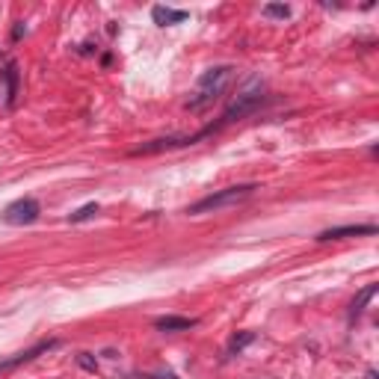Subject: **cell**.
<instances>
[{
    "instance_id": "obj_1",
    "label": "cell",
    "mask_w": 379,
    "mask_h": 379,
    "mask_svg": "<svg viewBox=\"0 0 379 379\" xmlns=\"http://www.w3.org/2000/svg\"><path fill=\"white\" fill-rule=\"evenodd\" d=\"M234 74H237L234 65H214V69H208L202 77H199L196 92L190 95V101H187L190 113H202V110L214 107L219 98L228 92V86L234 83Z\"/></svg>"
},
{
    "instance_id": "obj_2",
    "label": "cell",
    "mask_w": 379,
    "mask_h": 379,
    "mask_svg": "<svg viewBox=\"0 0 379 379\" xmlns=\"http://www.w3.org/2000/svg\"><path fill=\"white\" fill-rule=\"evenodd\" d=\"M264 101H267V86H264V81H258V77H249V81L240 86V92L234 95V101L226 107V113L219 116L217 128L222 130V128L234 125V121H240V119L252 116L255 110H258Z\"/></svg>"
},
{
    "instance_id": "obj_3",
    "label": "cell",
    "mask_w": 379,
    "mask_h": 379,
    "mask_svg": "<svg viewBox=\"0 0 379 379\" xmlns=\"http://www.w3.org/2000/svg\"><path fill=\"white\" fill-rule=\"evenodd\" d=\"M258 184H234V187H226V190H217L205 199H199L196 205H190L187 214H214V210H222V208H231V205H240L243 199H249Z\"/></svg>"
},
{
    "instance_id": "obj_4",
    "label": "cell",
    "mask_w": 379,
    "mask_h": 379,
    "mask_svg": "<svg viewBox=\"0 0 379 379\" xmlns=\"http://www.w3.org/2000/svg\"><path fill=\"white\" fill-rule=\"evenodd\" d=\"M39 214H42V205L33 196H24V199H15L3 210V222L6 226H30V222L39 219Z\"/></svg>"
},
{
    "instance_id": "obj_5",
    "label": "cell",
    "mask_w": 379,
    "mask_h": 379,
    "mask_svg": "<svg viewBox=\"0 0 379 379\" xmlns=\"http://www.w3.org/2000/svg\"><path fill=\"white\" fill-rule=\"evenodd\" d=\"M53 347H60V341L57 338H48V341H39V344H33L30 350H21V353H12L9 359H0V376H6V373H12L15 367L21 364H30L33 359H39V355L44 353H51Z\"/></svg>"
},
{
    "instance_id": "obj_6",
    "label": "cell",
    "mask_w": 379,
    "mask_h": 379,
    "mask_svg": "<svg viewBox=\"0 0 379 379\" xmlns=\"http://www.w3.org/2000/svg\"><path fill=\"white\" fill-rule=\"evenodd\" d=\"M371 234H376V226L373 222H362V226H335V228H326L317 234L320 243L326 240H344V237H371Z\"/></svg>"
},
{
    "instance_id": "obj_7",
    "label": "cell",
    "mask_w": 379,
    "mask_h": 379,
    "mask_svg": "<svg viewBox=\"0 0 379 379\" xmlns=\"http://www.w3.org/2000/svg\"><path fill=\"white\" fill-rule=\"evenodd\" d=\"M193 326H199L196 317L166 314V317H158V320H154V329H160V332H187V329H193Z\"/></svg>"
},
{
    "instance_id": "obj_8",
    "label": "cell",
    "mask_w": 379,
    "mask_h": 379,
    "mask_svg": "<svg viewBox=\"0 0 379 379\" xmlns=\"http://www.w3.org/2000/svg\"><path fill=\"white\" fill-rule=\"evenodd\" d=\"M151 18H154V24L169 27V24H181V21H187L190 12H184V9H169V6H154Z\"/></svg>"
},
{
    "instance_id": "obj_9",
    "label": "cell",
    "mask_w": 379,
    "mask_h": 379,
    "mask_svg": "<svg viewBox=\"0 0 379 379\" xmlns=\"http://www.w3.org/2000/svg\"><path fill=\"white\" fill-rule=\"evenodd\" d=\"M3 81H6V104L12 107L15 104V95H18V65L9 62L3 69Z\"/></svg>"
},
{
    "instance_id": "obj_10",
    "label": "cell",
    "mask_w": 379,
    "mask_h": 379,
    "mask_svg": "<svg viewBox=\"0 0 379 379\" xmlns=\"http://www.w3.org/2000/svg\"><path fill=\"white\" fill-rule=\"evenodd\" d=\"M373 296H376V285H367V287H362V294L355 296V299H353V305H350V317H353V320L359 317L362 311H364V305L371 303Z\"/></svg>"
},
{
    "instance_id": "obj_11",
    "label": "cell",
    "mask_w": 379,
    "mask_h": 379,
    "mask_svg": "<svg viewBox=\"0 0 379 379\" xmlns=\"http://www.w3.org/2000/svg\"><path fill=\"white\" fill-rule=\"evenodd\" d=\"M255 341V332H240V335H234L231 344H228V355H237L249 347V344Z\"/></svg>"
},
{
    "instance_id": "obj_12",
    "label": "cell",
    "mask_w": 379,
    "mask_h": 379,
    "mask_svg": "<svg viewBox=\"0 0 379 379\" xmlns=\"http://www.w3.org/2000/svg\"><path fill=\"white\" fill-rule=\"evenodd\" d=\"M98 202H89V205H83V208H77L74 214L69 217V222H86V219H92V217H98Z\"/></svg>"
},
{
    "instance_id": "obj_13",
    "label": "cell",
    "mask_w": 379,
    "mask_h": 379,
    "mask_svg": "<svg viewBox=\"0 0 379 379\" xmlns=\"http://www.w3.org/2000/svg\"><path fill=\"white\" fill-rule=\"evenodd\" d=\"M264 15H270V18H291V6H285V3H267L264 6Z\"/></svg>"
},
{
    "instance_id": "obj_14",
    "label": "cell",
    "mask_w": 379,
    "mask_h": 379,
    "mask_svg": "<svg viewBox=\"0 0 379 379\" xmlns=\"http://www.w3.org/2000/svg\"><path fill=\"white\" fill-rule=\"evenodd\" d=\"M77 362H81V367H86V371H95V362L92 359H89V353H81V355H77Z\"/></svg>"
},
{
    "instance_id": "obj_15",
    "label": "cell",
    "mask_w": 379,
    "mask_h": 379,
    "mask_svg": "<svg viewBox=\"0 0 379 379\" xmlns=\"http://www.w3.org/2000/svg\"><path fill=\"white\" fill-rule=\"evenodd\" d=\"M133 379H178L175 373H158V376H149V373H140V376H133Z\"/></svg>"
},
{
    "instance_id": "obj_16",
    "label": "cell",
    "mask_w": 379,
    "mask_h": 379,
    "mask_svg": "<svg viewBox=\"0 0 379 379\" xmlns=\"http://www.w3.org/2000/svg\"><path fill=\"white\" fill-rule=\"evenodd\" d=\"M21 33H24V24H18V27L12 30V39H21Z\"/></svg>"
},
{
    "instance_id": "obj_17",
    "label": "cell",
    "mask_w": 379,
    "mask_h": 379,
    "mask_svg": "<svg viewBox=\"0 0 379 379\" xmlns=\"http://www.w3.org/2000/svg\"><path fill=\"white\" fill-rule=\"evenodd\" d=\"M364 379H376V371H373V367H371V371H367V376Z\"/></svg>"
}]
</instances>
